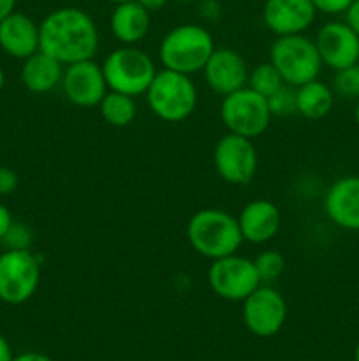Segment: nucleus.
<instances>
[{
    "label": "nucleus",
    "mask_w": 359,
    "mask_h": 361,
    "mask_svg": "<svg viewBox=\"0 0 359 361\" xmlns=\"http://www.w3.org/2000/svg\"><path fill=\"white\" fill-rule=\"evenodd\" d=\"M99 44L97 23L80 7H58L39 23V49L63 66L94 59Z\"/></svg>",
    "instance_id": "1"
},
{
    "label": "nucleus",
    "mask_w": 359,
    "mask_h": 361,
    "mask_svg": "<svg viewBox=\"0 0 359 361\" xmlns=\"http://www.w3.org/2000/svg\"><path fill=\"white\" fill-rule=\"evenodd\" d=\"M187 240L194 252L213 261L236 254L243 243L238 219L220 208H203L190 217Z\"/></svg>",
    "instance_id": "2"
},
{
    "label": "nucleus",
    "mask_w": 359,
    "mask_h": 361,
    "mask_svg": "<svg viewBox=\"0 0 359 361\" xmlns=\"http://www.w3.org/2000/svg\"><path fill=\"white\" fill-rule=\"evenodd\" d=\"M213 51V35L208 28L194 23H183L171 28L158 44V59L164 69L189 76L203 73Z\"/></svg>",
    "instance_id": "3"
},
{
    "label": "nucleus",
    "mask_w": 359,
    "mask_h": 361,
    "mask_svg": "<svg viewBox=\"0 0 359 361\" xmlns=\"http://www.w3.org/2000/svg\"><path fill=\"white\" fill-rule=\"evenodd\" d=\"M144 97L157 118L180 123L196 111L197 87L189 74L162 69L157 71Z\"/></svg>",
    "instance_id": "4"
},
{
    "label": "nucleus",
    "mask_w": 359,
    "mask_h": 361,
    "mask_svg": "<svg viewBox=\"0 0 359 361\" xmlns=\"http://www.w3.org/2000/svg\"><path fill=\"white\" fill-rule=\"evenodd\" d=\"M270 62L277 67L285 85L294 88L317 80L324 67L315 41L305 34L275 39L270 48Z\"/></svg>",
    "instance_id": "5"
},
{
    "label": "nucleus",
    "mask_w": 359,
    "mask_h": 361,
    "mask_svg": "<svg viewBox=\"0 0 359 361\" xmlns=\"http://www.w3.org/2000/svg\"><path fill=\"white\" fill-rule=\"evenodd\" d=\"M102 73L109 90L136 99L146 94L157 69L146 51L136 46H120L104 59Z\"/></svg>",
    "instance_id": "6"
},
{
    "label": "nucleus",
    "mask_w": 359,
    "mask_h": 361,
    "mask_svg": "<svg viewBox=\"0 0 359 361\" xmlns=\"http://www.w3.org/2000/svg\"><path fill=\"white\" fill-rule=\"evenodd\" d=\"M220 118L227 133L253 140L266 133L273 115L266 97L243 87L222 99Z\"/></svg>",
    "instance_id": "7"
},
{
    "label": "nucleus",
    "mask_w": 359,
    "mask_h": 361,
    "mask_svg": "<svg viewBox=\"0 0 359 361\" xmlns=\"http://www.w3.org/2000/svg\"><path fill=\"white\" fill-rule=\"evenodd\" d=\"M41 284V263L32 250H4L0 254V302L21 305Z\"/></svg>",
    "instance_id": "8"
},
{
    "label": "nucleus",
    "mask_w": 359,
    "mask_h": 361,
    "mask_svg": "<svg viewBox=\"0 0 359 361\" xmlns=\"http://www.w3.org/2000/svg\"><path fill=\"white\" fill-rule=\"evenodd\" d=\"M208 284L218 298L227 302H243L263 282L253 259L238 256L236 252L211 261L208 268Z\"/></svg>",
    "instance_id": "9"
},
{
    "label": "nucleus",
    "mask_w": 359,
    "mask_h": 361,
    "mask_svg": "<svg viewBox=\"0 0 359 361\" xmlns=\"http://www.w3.org/2000/svg\"><path fill=\"white\" fill-rule=\"evenodd\" d=\"M213 166L218 176L231 185H246L253 180L259 166L256 145L248 137L227 133L217 141Z\"/></svg>",
    "instance_id": "10"
},
{
    "label": "nucleus",
    "mask_w": 359,
    "mask_h": 361,
    "mask_svg": "<svg viewBox=\"0 0 359 361\" xmlns=\"http://www.w3.org/2000/svg\"><path fill=\"white\" fill-rule=\"evenodd\" d=\"M241 314L243 323L250 334L270 338L284 328L287 319V303L277 289L270 284H260L243 300Z\"/></svg>",
    "instance_id": "11"
},
{
    "label": "nucleus",
    "mask_w": 359,
    "mask_h": 361,
    "mask_svg": "<svg viewBox=\"0 0 359 361\" xmlns=\"http://www.w3.org/2000/svg\"><path fill=\"white\" fill-rule=\"evenodd\" d=\"M60 85L65 97L80 108H95L109 90L102 66L94 59L65 66Z\"/></svg>",
    "instance_id": "12"
},
{
    "label": "nucleus",
    "mask_w": 359,
    "mask_h": 361,
    "mask_svg": "<svg viewBox=\"0 0 359 361\" xmlns=\"http://www.w3.org/2000/svg\"><path fill=\"white\" fill-rule=\"evenodd\" d=\"M313 41L322 66L329 69L340 71L358 62L359 35L345 21L324 23Z\"/></svg>",
    "instance_id": "13"
},
{
    "label": "nucleus",
    "mask_w": 359,
    "mask_h": 361,
    "mask_svg": "<svg viewBox=\"0 0 359 361\" xmlns=\"http://www.w3.org/2000/svg\"><path fill=\"white\" fill-rule=\"evenodd\" d=\"M248 73L243 55L232 48H215L203 69L208 87L222 97L246 87Z\"/></svg>",
    "instance_id": "14"
},
{
    "label": "nucleus",
    "mask_w": 359,
    "mask_h": 361,
    "mask_svg": "<svg viewBox=\"0 0 359 361\" xmlns=\"http://www.w3.org/2000/svg\"><path fill=\"white\" fill-rule=\"evenodd\" d=\"M315 16L317 11L310 0H266L263 6L264 25L277 37L305 34Z\"/></svg>",
    "instance_id": "15"
},
{
    "label": "nucleus",
    "mask_w": 359,
    "mask_h": 361,
    "mask_svg": "<svg viewBox=\"0 0 359 361\" xmlns=\"http://www.w3.org/2000/svg\"><path fill=\"white\" fill-rule=\"evenodd\" d=\"M324 212L334 226L359 231V175L334 180L324 196Z\"/></svg>",
    "instance_id": "16"
},
{
    "label": "nucleus",
    "mask_w": 359,
    "mask_h": 361,
    "mask_svg": "<svg viewBox=\"0 0 359 361\" xmlns=\"http://www.w3.org/2000/svg\"><path fill=\"white\" fill-rule=\"evenodd\" d=\"M243 242L260 243L271 242L278 235L282 226V214L277 204L270 200H253L241 208L238 217Z\"/></svg>",
    "instance_id": "17"
},
{
    "label": "nucleus",
    "mask_w": 359,
    "mask_h": 361,
    "mask_svg": "<svg viewBox=\"0 0 359 361\" xmlns=\"http://www.w3.org/2000/svg\"><path fill=\"white\" fill-rule=\"evenodd\" d=\"M0 48L13 59H28L39 51V25L28 14L11 13L0 21Z\"/></svg>",
    "instance_id": "18"
},
{
    "label": "nucleus",
    "mask_w": 359,
    "mask_h": 361,
    "mask_svg": "<svg viewBox=\"0 0 359 361\" xmlns=\"http://www.w3.org/2000/svg\"><path fill=\"white\" fill-rule=\"evenodd\" d=\"M150 14L137 0L116 4L109 18V27L116 41L123 46H136L143 41L150 30Z\"/></svg>",
    "instance_id": "19"
},
{
    "label": "nucleus",
    "mask_w": 359,
    "mask_h": 361,
    "mask_svg": "<svg viewBox=\"0 0 359 361\" xmlns=\"http://www.w3.org/2000/svg\"><path fill=\"white\" fill-rule=\"evenodd\" d=\"M63 67V63L39 49L23 60L21 83L32 94H48L62 83Z\"/></svg>",
    "instance_id": "20"
},
{
    "label": "nucleus",
    "mask_w": 359,
    "mask_h": 361,
    "mask_svg": "<svg viewBox=\"0 0 359 361\" xmlns=\"http://www.w3.org/2000/svg\"><path fill=\"white\" fill-rule=\"evenodd\" d=\"M334 104L333 88L319 81V78L296 88L298 115L308 120H320L329 115Z\"/></svg>",
    "instance_id": "21"
},
{
    "label": "nucleus",
    "mask_w": 359,
    "mask_h": 361,
    "mask_svg": "<svg viewBox=\"0 0 359 361\" xmlns=\"http://www.w3.org/2000/svg\"><path fill=\"white\" fill-rule=\"evenodd\" d=\"M99 111H101L102 120L108 126L118 127V129L130 126L137 115L134 97L113 90H108V94L102 97L101 104H99Z\"/></svg>",
    "instance_id": "22"
},
{
    "label": "nucleus",
    "mask_w": 359,
    "mask_h": 361,
    "mask_svg": "<svg viewBox=\"0 0 359 361\" xmlns=\"http://www.w3.org/2000/svg\"><path fill=\"white\" fill-rule=\"evenodd\" d=\"M284 85L285 81L282 80L280 73L271 62L257 63L248 73V81H246V87L252 88L253 92H257V94L266 99L271 97L275 92L280 90Z\"/></svg>",
    "instance_id": "23"
},
{
    "label": "nucleus",
    "mask_w": 359,
    "mask_h": 361,
    "mask_svg": "<svg viewBox=\"0 0 359 361\" xmlns=\"http://www.w3.org/2000/svg\"><path fill=\"white\" fill-rule=\"evenodd\" d=\"M253 264H256L263 284H271V282L278 281L285 270V259L278 250H263L253 259Z\"/></svg>",
    "instance_id": "24"
},
{
    "label": "nucleus",
    "mask_w": 359,
    "mask_h": 361,
    "mask_svg": "<svg viewBox=\"0 0 359 361\" xmlns=\"http://www.w3.org/2000/svg\"><path fill=\"white\" fill-rule=\"evenodd\" d=\"M333 92L344 99L359 101V66L354 63L345 69L334 71Z\"/></svg>",
    "instance_id": "25"
},
{
    "label": "nucleus",
    "mask_w": 359,
    "mask_h": 361,
    "mask_svg": "<svg viewBox=\"0 0 359 361\" xmlns=\"http://www.w3.org/2000/svg\"><path fill=\"white\" fill-rule=\"evenodd\" d=\"M0 243L6 250H30L34 243V233L23 222H13Z\"/></svg>",
    "instance_id": "26"
},
{
    "label": "nucleus",
    "mask_w": 359,
    "mask_h": 361,
    "mask_svg": "<svg viewBox=\"0 0 359 361\" xmlns=\"http://www.w3.org/2000/svg\"><path fill=\"white\" fill-rule=\"evenodd\" d=\"M267 104H270V111L273 116H289L292 113H298V109H296V88L291 85H284L280 90L267 97Z\"/></svg>",
    "instance_id": "27"
},
{
    "label": "nucleus",
    "mask_w": 359,
    "mask_h": 361,
    "mask_svg": "<svg viewBox=\"0 0 359 361\" xmlns=\"http://www.w3.org/2000/svg\"><path fill=\"white\" fill-rule=\"evenodd\" d=\"M315 7L317 13H322V14H341L351 7V4L354 0H310Z\"/></svg>",
    "instance_id": "28"
},
{
    "label": "nucleus",
    "mask_w": 359,
    "mask_h": 361,
    "mask_svg": "<svg viewBox=\"0 0 359 361\" xmlns=\"http://www.w3.org/2000/svg\"><path fill=\"white\" fill-rule=\"evenodd\" d=\"M18 183H20V178H18L16 171L7 166H0V196L13 194L18 189Z\"/></svg>",
    "instance_id": "29"
},
{
    "label": "nucleus",
    "mask_w": 359,
    "mask_h": 361,
    "mask_svg": "<svg viewBox=\"0 0 359 361\" xmlns=\"http://www.w3.org/2000/svg\"><path fill=\"white\" fill-rule=\"evenodd\" d=\"M345 23L359 35V0H354L347 11H345Z\"/></svg>",
    "instance_id": "30"
},
{
    "label": "nucleus",
    "mask_w": 359,
    "mask_h": 361,
    "mask_svg": "<svg viewBox=\"0 0 359 361\" xmlns=\"http://www.w3.org/2000/svg\"><path fill=\"white\" fill-rule=\"evenodd\" d=\"M13 222V214L9 212V208H7L6 204L0 203V242H2V238L6 236L7 229L11 228Z\"/></svg>",
    "instance_id": "31"
},
{
    "label": "nucleus",
    "mask_w": 359,
    "mask_h": 361,
    "mask_svg": "<svg viewBox=\"0 0 359 361\" xmlns=\"http://www.w3.org/2000/svg\"><path fill=\"white\" fill-rule=\"evenodd\" d=\"M13 361H53V358H49L48 355H42V353L27 351V353H21V355L14 356Z\"/></svg>",
    "instance_id": "32"
},
{
    "label": "nucleus",
    "mask_w": 359,
    "mask_h": 361,
    "mask_svg": "<svg viewBox=\"0 0 359 361\" xmlns=\"http://www.w3.org/2000/svg\"><path fill=\"white\" fill-rule=\"evenodd\" d=\"M13 351H11V345L7 342V338L0 334V361H13Z\"/></svg>",
    "instance_id": "33"
},
{
    "label": "nucleus",
    "mask_w": 359,
    "mask_h": 361,
    "mask_svg": "<svg viewBox=\"0 0 359 361\" xmlns=\"http://www.w3.org/2000/svg\"><path fill=\"white\" fill-rule=\"evenodd\" d=\"M148 13H155V11H160L169 0H137Z\"/></svg>",
    "instance_id": "34"
},
{
    "label": "nucleus",
    "mask_w": 359,
    "mask_h": 361,
    "mask_svg": "<svg viewBox=\"0 0 359 361\" xmlns=\"http://www.w3.org/2000/svg\"><path fill=\"white\" fill-rule=\"evenodd\" d=\"M18 0H0V21L16 11Z\"/></svg>",
    "instance_id": "35"
},
{
    "label": "nucleus",
    "mask_w": 359,
    "mask_h": 361,
    "mask_svg": "<svg viewBox=\"0 0 359 361\" xmlns=\"http://www.w3.org/2000/svg\"><path fill=\"white\" fill-rule=\"evenodd\" d=\"M4 85H6V73H4V69L0 67V90L4 88Z\"/></svg>",
    "instance_id": "36"
},
{
    "label": "nucleus",
    "mask_w": 359,
    "mask_h": 361,
    "mask_svg": "<svg viewBox=\"0 0 359 361\" xmlns=\"http://www.w3.org/2000/svg\"><path fill=\"white\" fill-rule=\"evenodd\" d=\"M354 118H355V123H358V126H359V101H358V104H355V111H354Z\"/></svg>",
    "instance_id": "37"
},
{
    "label": "nucleus",
    "mask_w": 359,
    "mask_h": 361,
    "mask_svg": "<svg viewBox=\"0 0 359 361\" xmlns=\"http://www.w3.org/2000/svg\"><path fill=\"white\" fill-rule=\"evenodd\" d=\"M354 361H359V341H358V344H355V349H354Z\"/></svg>",
    "instance_id": "38"
},
{
    "label": "nucleus",
    "mask_w": 359,
    "mask_h": 361,
    "mask_svg": "<svg viewBox=\"0 0 359 361\" xmlns=\"http://www.w3.org/2000/svg\"><path fill=\"white\" fill-rule=\"evenodd\" d=\"M109 2H113L116 6V4H122V2H129V0H109Z\"/></svg>",
    "instance_id": "39"
},
{
    "label": "nucleus",
    "mask_w": 359,
    "mask_h": 361,
    "mask_svg": "<svg viewBox=\"0 0 359 361\" xmlns=\"http://www.w3.org/2000/svg\"><path fill=\"white\" fill-rule=\"evenodd\" d=\"M178 2H183V4H189V2H194V0H178Z\"/></svg>",
    "instance_id": "40"
},
{
    "label": "nucleus",
    "mask_w": 359,
    "mask_h": 361,
    "mask_svg": "<svg viewBox=\"0 0 359 361\" xmlns=\"http://www.w3.org/2000/svg\"><path fill=\"white\" fill-rule=\"evenodd\" d=\"M355 63H358V66H359V55H358V62H355Z\"/></svg>",
    "instance_id": "41"
}]
</instances>
